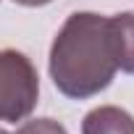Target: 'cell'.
I'll use <instances>...</instances> for the list:
<instances>
[{
    "label": "cell",
    "instance_id": "6",
    "mask_svg": "<svg viewBox=\"0 0 134 134\" xmlns=\"http://www.w3.org/2000/svg\"><path fill=\"white\" fill-rule=\"evenodd\" d=\"M13 3H19V5H26V8H40V5H47V3H53V0H13Z\"/></svg>",
    "mask_w": 134,
    "mask_h": 134
},
{
    "label": "cell",
    "instance_id": "2",
    "mask_svg": "<svg viewBox=\"0 0 134 134\" xmlns=\"http://www.w3.org/2000/svg\"><path fill=\"white\" fill-rule=\"evenodd\" d=\"M40 100V76L34 63L11 47H0V121H24Z\"/></svg>",
    "mask_w": 134,
    "mask_h": 134
},
{
    "label": "cell",
    "instance_id": "7",
    "mask_svg": "<svg viewBox=\"0 0 134 134\" xmlns=\"http://www.w3.org/2000/svg\"><path fill=\"white\" fill-rule=\"evenodd\" d=\"M0 134H11V131H5V129H0Z\"/></svg>",
    "mask_w": 134,
    "mask_h": 134
},
{
    "label": "cell",
    "instance_id": "1",
    "mask_svg": "<svg viewBox=\"0 0 134 134\" xmlns=\"http://www.w3.org/2000/svg\"><path fill=\"white\" fill-rule=\"evenodd\" d=\"M47 69L55 90L71 100H87L108 90L118 71L110 16L71 13L50 45Z\"/></svg>",
    "mask_w": 134,
    "mask_h": 134
},
{
    "label": "cell",
    "instance_id": "3",
    "mask_svg": "<svg viewBox=\"0 0 134 134\" xmlns=\"http://www.w3.org/2000/svg\"><path fill=\"white\" fill-rule=\"evenodd\" d=\"M82 134H134V116L118 105L92 108L82 121Z\"/></svg>",
    "mask_w": 134,
    "mask_h": 134
},
{
    "label": "cell",
    "instance_id": "4",
    "mask_svg": "<svg viewBox=\"0 0 134 134\" xmlns=\"http://www.w3.org/2000/svg\"><path fill=\"white\" fill-rule=\"evenodd\" d=\"M110 26H113L118 69L126 74H134V11L110 16Z\"/></svg>",
    "mask_w": 134,
    "mask_h": 134
},
{
    "label": "cell",
    "instance_id": "5",
    "mask_svg": "<svg viewBox=\"0 0 134 134\" xmlns=\"http://www.w3.org/2000/svg\"><path fill=\"white\" fill-rule=\"evenodd\" d=\"M16 134H69V131L55 118H32V121H24Z\"/></svg>",
    "mask_w": 134,
    "mask_h": 134
}]
</instances>
